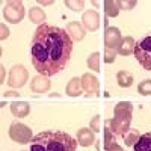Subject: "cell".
<instances>
[{"instance_id": "ac0fdd59", "label": "cell", "mask_w": 151, "mask_h": 151, "mask_svg": "<svg viewBox=\"0 0 151 151\" xmlns=\"http://www.w3.org/2000/svg\"><path fill=\"white\" fill-rule=\"evenodd\" d=\"M44 18H45V14H44V11H42L41 8L35 6V8L30 9V12H29V20H30L32 23L40 24V26H41V23L44 21Z\"/></svg>"}, {"instance_id": "d4e9b609", "label": "cell", "mask_w": 151, "mask_h": 151, "mask_svg": "<svg viewBox=\"0 0 151 151\" xmlns=\"http://www.w3.org/2000/svg\"><path fill=\"white\" fill-rule=\"evenodd\" d=\"M118 5H119V8H122V9H132V8L136 5V2H118Z\"/></svg>"}, {"instance_id": "8992f818", "label": "cell", "mask_w": 151, "mask_h": 151, "mask_svg": "<svg viewBox=\"0 0 151 151\" xmlns=\"http://www.w3.org/2000/svg\"><path fill=\"white\" fill-rule=\"evenodd\" d=\"M3 15L9 23H20L24 17V8L21 2H8L3 11Z\"/></svg>"}, {"instance_id": "30bf717a", "label": "cell", "mask_w": 151, "mask_h": 151, "mask_svg": "<svg viewBox=\"0 0 151 151\" xmlns=\"http://www.w3.org/2000/svg\"><path fill=\"white\" fill-rule=\"evenodd\" d=\"M134 47H136V42L132 36H125L124 40H121L119 42V47H118V53L122 55V56H129L132 53H134Z\"/></svg>"}, {"instance_id": "484cf974", "label": "cell", "mask_w": 151, "mask_h": 151, "mask_svg": "<svg viewBox=\"0 0 151 151\" xmlns=\"http://www.w3.org/2000/svg\"><path fill=\"white\" fill-rule=\"evenodd\" d=\"M98 121H100V116H94V119L91 121V127H92V132H98L100 127H98Z\"/></svg>"}, {"instance_id": "7402d4cb", "label": "cell", "mask_w": 151, "mask_h": 151, "mask_svg": "<svg viewBox=\"0 0 151 151\" xmlns=\"http://www.w3.org/2000/svg\"><path fill=\"white\" fill-rule=\"evenodd\" d=\"M137 91H139V94H142V95H151V79L144 80L142 83H139Z\"/></svg>"}, {"instance_id": "9a60e30c", "label": "cell", "mask_w": 151, "mask_h": 151, "mask_svg": "<svg viewBox=\"0 0 151 151\" xmlns=\"http://www.w3.org/2000/svg\"><path fill=\"white\" fill-rule=\"evenodd\" d=\"M82 89H83V85H82V79L79 77H74L68 85H67V94L70 97H77L82 94Z\"/></svg>"}, {"instance_id": "44dd1931", "label": "cell", "mask_w": 151, "mask_h": 151, "mask_svg": "<svg viewBox=\"0 0 151 151\" xmlns=\"http://www.w3.org/2000/svg\"><path fill=\"white\" fill-rule=\"evenodd\" d=\"M139 134H137V132H134V130H132L129 134H124V142H125V145L127 147H134V144L139 141Z\"/></svg>"}, {"instance_id": "3957f363", "label": "cell", "mask_w": 151, "mask_h": 151, "mask_svg": "<svg viewBox=\"0 0 151 151\" xmlns=\"http://www.w3.org/2000/svg\"><path fill=\"white\" fill-rule=\"evenodd\" d=\"M132 104L121 101L115 106V118L107 121V125H110V130L122 136L125 134V132H129V125H130V119H132Z\"/></svg>"}, {"instance_id": "277c9868", "label": "cell", "mask_w": 151, "mask_h": 151, "mask_svg": "<svg viewBox=\"0 0 151 151\" xmlns=\"http://www.w3.org/2000/svg\"><path fill=\"white\" fill-rule=\"evenodd\" d=\"M134 58L144 70L151 71V35L142 36L141 40L136 42Z\"/></svg>"}, {"instance_id": "52a82bcc", "label": "cell", "mask_w": 151, "mask_h": 151, "mask_svg": "<svg viewBox=\"0 0 151 151\" xmlns=\"http://www.w3.org/2000/svg\"><path fill=\"white\" fill-rule=\"evenodd\" d=\"M26 80H27V71L23 68V65H15L11 70L9 80H8V83L11 86L20 88V86H23L24 83H26Z\"/></svg>"}, {"instance_id": "ffe728a7", "label": "cell", "mask_w": 151, "mask_h": 151, "mask_svg": "<svg viewBox=\"0 0 151 151\" xmlns=\"http://www.w3.org/2000/svg\"><path fill=\"white\" fill-rule=\"evenodd\" d=\"M104 11L109 17H116L119 12V5L118 2H112V0H107L104 2Z\"/></svg>"}, {"instance_id": "cb8c5ba5", "label": "cell", "mask_w": 151, "mask_h": 151, "mask_svg": "<svg viewBox=\"0 0 151 151\" xmlns=\"http://www.w3.org/2000/svg\"><path fill=\"white\" fill-rule=\"evenodd\" d=\"M65 6H68L70 9H74V11H79V9H82L83 6H85V3L83 2H65Z\"/></svg>"}, {"instance_id": "603a6c76", "label": "cell", "mask_w": 151, "mask_h": 151, "mask_svg": "<svg viewBox=\"0 0 151 151\" xmlns=\"http://www.w3.org/2000/svg\"><path fill=\"white\" fill-rule=\"evenodd\" d=\"M98 59H100V55H98V53H92V55L89 56V59H88V65H89V68H92L94 71H98V70H100V62H98Z\"/></svg>"}, {"instance_id": "7a4b0ae2", "label": "cell", "mask_w": 151, "mask_h": 151, "mask_svg": "<svg viewBox=\"0 0 151 151\" xmlns=\"http://www.w3.org/2000/svg\"><path fill=\"white\" fill-rule=\"evenodd\" d=\"M77 141L65 132H41L32 142L30 151H76Z\"/></svg>"}, {"instance_id": "d6986e66", "label": "cell", "mask_w": 151, "mask_h": 151, "mask_svg": "<svg viewBox=\"0 0 151 151\" xmlns=\"http://www.w3.org/2000/svg\"><path fill=\"white\" fill-rule=\"evenodd\" d=\"M116 79H118V85L122 86V88H129L133 83V76L130 73H127V71H119L118 76H116Z\"/></svg>"}, {"instance_id": "4fadbf2b", "label": "cell", "mask_w": 151, "mask_h": 151, "mask_svg": "<svg viewBox=\"0 0 151 151\" xmlns=\"http://www.w3.org/2000/svg\"><path fill=\"white\" fill-rule=\"evenodd\" d=\"M11 112L14 113L17 118H24L30 112V106L26 101H15L11 104Z\"/></svg>"}, {"instance_id": "5b68a950", "label": "cell", "mask_w": 151, "mask_h": 151, "mask_svg": "<svg viewBox=\"0 0 151 151\" xmlns=\"http://www.w3.org/2000/svg\"><path fill=\"white\" fill-rule=\"evenodd\" d=\"M9 136L12 141H15L18 144H29L32 142V132L27 125H24L21 122H12L9 127Z\"/></svg>"}, {"instance_id": "7c38bea8", "label": "cell", "mask_w": 151, "mask_h": 151, "mask_svg": "<svg viewBox=\"0 0 151 151\" xmlns=\"http://www.w3.org/2000/svg\"><path fill=\"white\" fill-rule=\"evenodd\" d=\"M83 24L88 30H97L98 29V14L95 11H88L83 14Z\"/></svg>"}, {"instance_id": "f1b7e54d", "label": "cell", "mask_w": 151, "mask_h": 151, "mask_svg": "<svg viewBox=\"0 0 151 151\" xmlns=\"http://www.w3.org/2000/svg\"><path fill=\"white\" fill-rule=\"evenodd\" d=\"M38 3H40V5H52L53 2H44V3L42 2H38Z\"/></svg>"}, {"instance_id": "9c48e42d", "label": "cell", "mask_w": 151, "mask_h": 151, "mask_svg": "<svg viewBox=\"0 0 151 151\" xmlns=\"http://www.w3.org/2000/svg\"><path fill=\"white\" fill-rule=\"evenodd\" d=\"M121 42V33L118 27H107L106 33H104V44L106 48L109 50H115L116 47H119Z\"/></svg>"}, {"instance_id": "8fae6325", "label": "cell", "mask_w": 151, "mask_h": 151, "mask_svg": "<svg viewBox=\"0 0 151 151\" xmlns=\"http://www.w3.org/2000/svg\"><path fill=\"white\" fill-rule=\"evenodd\" d=\"M30 88L33 92H38V94H42L45 91H48L50 88V82L47 79H44L42 76H36V77H33L32 83H30Z\"/></svg>"}, {"instance_id": "e0dca14e", "label": "cell", "mask_w": 151, "mask_h": 151, "mask_svg": "<svg viewBox=\"0 0 151 151\" xmlns=\"http://www.w3.org/2000/svg\"><path fill=\"white\" fill-rule=\"evenodd\" d=\"M67 30L71 33L73 40H76V41L83 40V36H85V30L82 29V26H80L79 23H70L68 27H67ZM70 33H68V35H70Z\"/></svg>"}, {"instance_id": "5bb4252c", "label": "cell", "mask_w": 151, "mask_h": 151, "mask_svg": "<svg viewBox=\"0 0 151 151\" xmlns=\"http://www.w3.org/2000/svg\"><path fill=\"white\" fill-rule=\"evenodd\" d=\"M77 141H79V144L83 145V147L91 145V144L95 141L92 130H91V129H82V130H79V133H77Z\"/></svg>"}, {"instance_id": "6da1fadb", "label": "cell", "mask_w": 151, "mask_h": 151, "mask_svg": "<svg viewBox=\"0 0 151 151\" xmlns=\"http://www.w3.org/2000/svg\"><path fill=\"white\" fill-rule=\"evenodd\" d=\"M73 40L68 32L58 26L42 23L33 33L30 59L35 70L42 76H55L70 62Z\"/></svg>"}, {"instance_id": "ba28073f", "label": "cell", "mask_w": 151, "mask_h": 151, "mask_svg": "<svg viewBox=\"0 0 151 151\" xmlns=\"http://www.w3.org/2000/svg\"><path fill=\"white\" fill-rule=\"evenodd\" d=\"M82 85H83V89L86 91V95L88 97H97L100 92H98V80L95 76L86 73L83 74L82 77Z\"/></svg>"}, {"instance_id": "4316f807", "label": "cell", "mask_w": 151, "mask_h": 151, "mask_svg": "<svg viewBox=\"0 0 151 151\" xmlns=\"http://www.w3.org/2000/svg\"><path fill=\"white\" fill-rule=\"evenodd\" d=\"M113 58H115V52L107 48V50H106V58H104V60H106V62H112Z\"/></svg>"}, {"instance_id": "83f0119b", "label": "cell", "mask_w": 151, "mask_h": 151, "mask_svg": "<svg viewBox=\"0 0 151 151\" xmlns=\"http://www.w3.org/2000/svg\"><path fill=\"white\" fill-rule=\"evenodd\" d=\"M106 151H122V148H121V147H119V145L115 142V144H112V145H110V147H109Z\"/></svg>"}, {"instance_id": "2e32d148", "label": "cell", "mask_w": 151, "mask_h": 151, "mask_svg": "<svg viewBox=\"0 0 151 151\" xmlns=\"http://www.w3.org/2000/svg\"><path fill=\"white\" fill-rule=\"evenodd\" d=\"M133 148L134 151H151V132L142 134Z\"/></svg>"}]
</instances>
